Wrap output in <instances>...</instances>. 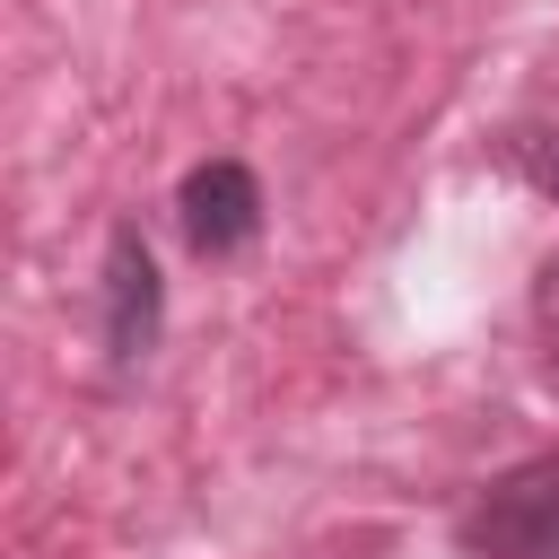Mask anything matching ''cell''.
<instances>
[{
  "label": "cell",
  "mask_w": 559,
  "mask_h": 559,
  "mask_svg": "<svg viewBox=\"0 0 559 559\" xmlns=\"http://www.w3.org/2000/svg\"><path fill=\"white\" fill-rule=\"evenodd\" d=\"M463 542L480 559H559V454L489 480L480 507L463 515Z\"/></svg>",
  "instance_id": "cell-1"
},
{
  "label": "cell",
  "mask_w": 559,
  "mask_h": 559,
  "mask_svg": "<svg viewBox=\"0 0 559 559\" xmlns=\"http://www.w3.org/2000/svg\"><path fill=\"white\" fill-rule=\"evenodd\" d=\"M253 227H262V192H253V175L236 157H210V166L183 175V236H192V253H236Z\"/></svg>",
  "instance_id": "cell-2"
},
{
  "label": "cell",
  "mask_w": 559,
  "mask_h": 559,
  "mask_svg": "<svg viewBox=\"0 0 559 559\" xmlns=\"http://www.w3.org/2000/svg\"><path fill=\"white\" fill-rule=\"evenodd\" d=\"M105 349L122 367L157 349V262H148V245L131 227L114 236V262H105Z\"/></svg>",
  "instance_id": "cell-3"
},
{
  "label": "cell",
  "mask_w": 559,
  "mask_h": 559,
  "mask_svg": "<svg viewBox=\"0 0 559 559\" xmlns=\"http://www.w3.org/2000/svg\"><path fill=\"white\" fill-rule=\"evenodd\" d=\"M533 323H542V367H550V384H559V253H550L542 280H533Z\"/></svg>",
  "instance_id": "cell-4"
}]
</instances>
